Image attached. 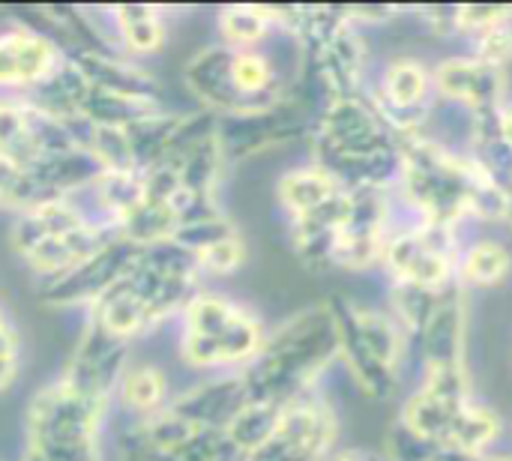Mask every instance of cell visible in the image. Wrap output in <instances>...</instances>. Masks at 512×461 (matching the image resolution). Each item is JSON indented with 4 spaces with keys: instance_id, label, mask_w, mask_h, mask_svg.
Returning a JSON list of instances; mask_svg holds the SVG:
<instances>
[{
    "instance_id": "17",
    "label": "cell",
    "mask_w": 512,
    "mask_h": 461,
    "mask_svg": "<svg viewBox=\"0 0 512 461\" xmlns=\"http://www.w3.org/2000/svg\"><path fill=\"white\" fill-rule=\"evenodd\" d=\"M135 255H138V246L120 237H111L84 264L42 285V303L51 309H93L120 282V276L129 270Z\"/></svg>"
},
{
    "instance_id": "18",
    "label": "cell",
    "mask_w": 512,
    "mask_h": 461,
    "mask_svg": "<svg viewBox=\"0 0 512 461\" xmlns=\"http://www.w3.org/2000/svg\"><path fill=\"white\" fill-rule=\"evenodd\" d=\"M63 63V51L24 18L0 30V96H33Z\"/></svg>"
},
{
    "instance_id": "36",
    "label": "cell",
    "mask_w": 512,
    "mask_h": 461,
    "mask_svg": "<svg viewBox=\"0 0 512 461\" xmlns=\"http://www.w3.org/2000/svg\"><path fill=\"white\" fill-rule=\"evenodd\" d=\"M480 461H512V456H492V453H489V456H483Z\"/></svg>"
},
{
    "instance_id": "4",
    "label": "cell",
    "mask_w": 512,
    "mask_h": 461,
    "mask_svg": "<svg viewBox=\"0 0 512 461\" xmlns=\"http://www.w3.org/2000/svg\"><path fill=\"white\" fill-rule=\"evenodd\" d=\"M336 360L339 336L330 303L309 306L267 333L255 360L240 372L246 402L279 411L318 390V381Z\"/></svg>"
},
{
    "instance_id": "34",
    "label": "cell",
    "mask_w": 512,
    "mask_h": 461,
    "mask_svg": "<svg viewBox=\"0 0 512 461\" xmlns=\"http://www.w3.org/2000/svg\"><path fill=\"white\" fill-rule=\"evenodd\" d=\"M324 461H387V456H378L369 450H333Z\"/></svg>"
},
{
    "instance_id": "6",
    "label": "cell",
    "mask_w": 512,
    "mask_h": 461,
    "mask_svg": "<svg viewBox=\"0 0 512 461\" xmlns=\"http://www.w3.org/2000/svg\"><path fill=\"white\" fill-rule=\"evenodd\" d=\"M183 78L201 111L213 117H240L288 99V78L264 48L234 51L210 42L189 57Z\"/></svg>"
},
{
    "instance_id": "14",
    "label": "cell",
    "mask_w": 512,
    "mask_h": 461,
    "mask_svg": "<svg viewBox=\"0 0 512 461\" xmlns=\"http://www.w3.org/2000/svg\"><path fill=\"white\" fill-rule=\"evenodd\" d=\"M474 399L468 366H423L417 390L405 399L399 426L426 444L444 447L456 414Z\"/></svg>"
},
{
    "instance_id": "27",
    "label": "cell",
    "mask_w": 512,
    "mask_h": 461,
    "mask_svg": "<svg viewBox=\"0 0 512 461\" xmlns=\"http://www.w3.org/2000/svg\"><path fill=\"white\" fill-rule=\"evenodd\" d=\"M345 186H339L321 165L306 162L297 168H288L279 183H276V201L285 213L288 222L324 207L327 201H333Z\"/></svg>"
},
{
    "instance_id": "31",
    "label": "cell",
    "mask_w": 512,
    "mask_h": 461,
    "mask_svg": "<svg viewBox=\"0 0 512 461\" xmlns=\"http://www.w3.org/2000/svg\"><path fill=\"white\" fill-rule=\"evenodd\" d=\"M471 45H474L477 60L498 66V69H507V63L512 60V21L483 30L480 36L471 39Z\"/></svg>"
},
{
    "instance_id": "10",
    "label": "cell",
    "mask_w": 512,
    "mask_h": 461,
    "mask_svg": "<svg viewBox=\"0 0 512 461\" xmlns=\"http://www.w3.org/2000/svg\"><path fill=\"white\" fill-rule=\"evenodd\" d=\"M459 237L453 228L408 219L390 225L381 249V261L393 276V285H411L426 291H441L456 282Z\"/></svg>"
},
{
    "instance_id": "25",
    "label": "cell",
    "mask_w": 512,
    "mask_h": 461,
    "mask_svg": "<svg viewBox=\"0 0 512 461\" xmlns=\"http://www.w3.org/2000/svg\"><path fill=\"white\" fill-rule=\"evenodd\" d=\"M102 21L111 48L129 60L156 54L168 39V15L159 6H111L102 9Z\"/></svg>"
},
{
    "instance_id": "29",
    "label": "cell",
    "mask_w": 512,
    "mask_h": 461,
    "mask_svg": "<svg viewBox=\"0 0 512 461\" xmlns=\"http://www.w3.org/2000/svg\"><path fill=\"white\" fill-rule=\"evenodd\" d=\"M512 273V252L501 240L480 237L459 249L456 261V285L471 288H495Z\"/></svg>"
},
{
    "instance_id": "32",
    "label": "cell",
    "mask_w": 512,
    "mask_h": 461,
    "mask_svg": "<svg viewBox=\"0 0 512 461\" xmlns=\"http://www.w3.org/2000/svg\"><path fill=\"white\" fill-rule=\"evenodd\" d=\"M512 21V6H459L453 12V27L462 30L465 36H480L489 27Z\"/></svg>"
},
{
    "instance_id": "13",
    "label": "cell",
    "mask_w": 512,
    "mask_h": 461,
    "mask_svg": "<svg viewBox=\"0 0 512 461\" xmlns=\"http://www.w3.org/2000/svg\"><path fill=\"white\" fill-rule=\"evenodd\" d=\"M120 461H240L225 432L183 423L168 408L132 423L120 441Z\"/></svg>"
},
{
    "instance_id": "12",
    "label": "cell",
    "mask_w": 512,
    "mask_h": 461,
    "mask_svg": "<svg viewBox=\"0 0 512 461\" xmlns=\"http://www.w3.org/2000/svg\"><path fill=\"white\" fill-rule=\"evenodd\" d=\"M336 438V411L318 390H312L279 408L267 435L240 461H324L336 450Z\"/></svg>"
},
{
    "instance_id": "24",
    "label": "cell",
    "mask_w": 512,
    "mask_h": 461,
    "mask_svg": "<svg viewBox=\"0 0 512 461\" xmlns=\"http://www.w3.org/2000/svg\"><path fill=\"white\" fill-rule=\"evenodd\" d=\"M243 405H246V393L240 384V372H234V375H207L198 384L174 393L168 411L189 426L228 432V426L234 423Z\"/></svg>"
},
{
    "instance_id": "30",
    "label": "cell",
    "mask_w": 512,
    "mask_h": 461,
    "mask_svg": "<svg viewBox=\"0 0 512 461\" xmlns=\"http://www.w3.org/2000/svg\"><path fill=\"white\" fill-rule=\"evenodd\" d=\"M498 438H501V417L489 405L471 399L456 414V423H453L450 438H447L444 447H453V450H459L465 456L483 459V456L492 453V447H495Z\"/></svg>"
},
{
    "instance_id": "1",
    "label": "cell",
    "mask_w": 512,
    "mask_h": 461,
    "mask_svg": "<svg viewBox=\"0 0 512 461\" xmlns=\"http://www.w3.org/2000/svg\"><path fill=\"white\" fill-rule=\"evenodd\" d=\"M411 219L459 231L465 219L501 222L512 216V192L477 156L450 150L432 138L408 135L393 186Z\"/></svg>"
},
{
    "instance_id": "8",
    "label": "cell",
    "mask_w": 512,
    "mask_h": 461,
    "mask_svg": "<svg viewBox=\"0 0 512 461\" xmlns=\"http://www.w3.org/2000/svg\"><path fill=\"white\" fill-rule=\"evenodd\" d=\"M114 234L90 216L81 198H63L27 213H18L9 228V243L21 264L42 285L66 276L99 252Z\"/></svg>"
},
{
    "instance_id": "20",
    "label": "cell",
    "mask_w": 512,
    "mask_h": 461,
    "mask_svg": "<svg viewBox=\"0 0 512 461\" xmlns=\"http://www.w3.org/2000/svg\"><path fill=\"white\" fill-rule=\"evenodd\" d=\"M129 348H132L129 342L117 339L114 333H108L99 321H93L87 315L63 375L72 378L87 393L108 399L114 405L117 381H120L123 369L129 366Z\"/></svg>"
},
{
    "instance_id": "22",
    "label": "cell",
    "mask_w": 512,
    "mask_h": 461,
    "mask_svg": "<svg viewBox=\"0 0 512 461\" xmlns=\"http://www.w3.org/2000/svg\"><path fill=\"white\" fill-rule=\"evenodd\" d=\"M420 345L423 366H465L468 342V291L462 285H447L438 291L432 312L414 333Z\"/></svg>"
},
{
    "instance_id": "37",
    "label": "cell",
    "mask_w": 512,
    "mask_h": 461,
    "mask_svg": "<svg viewBox=\"0 0 512 461\" xmlns=\"http://www.w3.org/2000/svg\"><path fill=\"white\" fill-rule=\"evenodd\" d=\"M3 324H9V315H6V309H3V303H0V327Z\"/></svg>"
},
{
    "instance_id": "33",
    "label": "cell",
    "mask_w": 512,
    "mask_h": 461,
    "mask_svg": "<svg viewBox=\"0 0 512 461\" xmlns=\"http://www.w3.org/2000/svg\"><path fill=\"white\" fill-rule=\"evenodd\" d=\"M21 372V339L15 324H3L0 327V396L18 381Z\"/></svg>"
},
{
    "instance_id": "28",
    "label": "cell",
    "mask_w": 512,
    "mask_h": 461,
    "mask_svg": "<svg viewBox=\"0 0 512 461\" xmlns=\"http://www.w3.org/2000/svg\"><path fill=\"white\" fill-rule=\"evenodd\" d=\"M219 42L234 51L264 48V42L282 33V9L267 6H225L216 15Z\"/></svg>"
},
{
    "instance_id": "16",
    "label": "cell",
    "mask_w": 512,
    "mask_h": 461,
    "mask_svg": "<svg viewBox=\"0 0 512 461\" xmlns=\"http://www.w3.org/2000/svg\"><path fill=\"white\" fill-rule=\"evenodd\" d=\"M393 225V189H348V210L336 234L333 264L342 270H369L381 261Z\"/></svg>"
},
{
    "instance_id": "19",
    "label": "cell",
    "mask_w": 512,
    "mask_h": 461,
    "mask_svg": "<svg viewBox=\"0 0 512 461\" xmlns=\"http://www.w3.org/2000/svg\"><path fill=\"white\" fill-rule=\"evenodd\" d=\"M369 96L405 138L420 135L435 96L432 69L414 57H396L381 69L378 84Z\"/></svg>"
},
{
    "instance_id": "26",
    "label": "cell",
    "mask_w": 512,
    "mask_h": 461,
    "mask_svg": "<svg viewBox=\"0 0 512 461\" xmlns=\"http://www.w3.org/2000/svg\"><path fill=\"white\" fill-rule=\"evenodd\" d=\"M171 378L156 363H129L117 381L114 405L132 417V423H144L159 417L171 405Z\"/></svg>"
},
{
    "instance_id": "5",
    "label": "cell",
    "mask_w": 512,
    "mask_h": 461,
    "mask_svg": "<svg viewBox=\"0 0 512 461\" xmlns=\"http://www.w3.org/2000/svg\"><path fill=\"white\" fill-rule=\"evenodd\" d=\"M111 408L108 399L87 393L60 372L24 408V450L18 461H105L102 432Z\"/></svg>"
},
{
    "instance_id": "15",
    "label": "cell",
    "mask_w": 512,
    "mask_h": 461,
    "mask_svg": "<svg viewBox=\"0 0 512 461\" xmlns=\"http://www.w3.org/2000/svg\"><path fill=\"white\" fill-rule=\"evenodd\" d=\"M81 147L75 129L30 96H0V156L36 165Z\"/></svg>"
},
{
    "instance_id": "11",
    "label": "cell",
    "mask_w": 512,
    "mask_h": 461,
    "mask_svg": "<svg viewBox=\"0 0 512 461\" xmlns=\"http://www.w3.org/2000/svg\"><path fill=\"white\" fill-rule=\"evenodd\" d=\"M99 174L102 168L84 147L66 150L36 165H18L0 156V207L18 216L51 201L81 198Z\"/></svg>"
},
{
    "instance_id": "35",
    "label": "cell",
    "mask_w": 512,
    "mask_h": 461,
    "mask_svg": "<svg viewBox=\"0 0 512 461\" xmlns=\"http://www.w3.org/2000/svg\"><path fill=\"white\" fill-rule=\"evenodd\" d=\"M432 461H480V459L465 456V453H459V450H453V447H438V450H435V456H432Z\"/></svg>"
},
{
    "instance_id": "23",
    "label": "cell",
    "mask_w": 512,
    "mask_h": 461,
    "mask_svg": "<svg viewBox=\"0 0 512 461\" xmlns=\"http://www.w3.org/2000/svg\"><path fill=\"white\" fill-rule=\"evenodd\" d=\"M174 243H180L198 264L201 279H216V276H231L234 270H240V264L246 261V243L243 234L237 231V225L225 216V210L195 219L189 225H183L174 237Z\"/></svg>"
},
{
    "instance_id": "2",
    "label": "cell",
    "mask_w": 512,
    "mask_h": 461,
    "mask_svg": "<svg viewBox=\"0 0 512 461\" xmlns=\"http://www.w3.org/2000/svg\"><path fill=\"white\" fill-rule=\"evenodd\" d=\"M309 147V162L321 165L339 186L393 189L402 168L405 135L363 90L321 105L309 126Z\"/></svg>"
},
{
    "instance_id": "7",
    "label": "cell",
    "mask_w": 512,
    "mask_h": 461,
    "mask_svg": "<svg viewBox=\"0 0 512 461\" xmlns=\"http://www.w3.org/2000/svg\"><path fill=\"white\" fill-rule=\"evenodd\" d=\"M174 324L180 360L207 375L243 372L267 336L261 318L246 303L213 288H201Z\"/></svg>"
},
{
    "instance_id": "21",
    "label": "cell",
    "mask_w": 512,
    "mask_h": 461,
    "mask_svg": "<svg viewBox=\"0 0 512 461\" xmlns=\"http://www.w3.org/2000/svg\"><path fill=\"white\" fill-rule=\"evenodd\" d=\"M435 96L465 105L471 114H489L507 102V72L477 60L474 54L447 57L432 69Z\"/></svg>"
},
{
    "instance_id": "9",
    "label": "cell",
    "mask_w": 512,
    "mask_h": 461,
    "mask_svg": "<svg viewBox=\"0 0 512 461\" xmlns=\"http://www.w3.org/2000/svg\"><path fill=\"white\" fill-rule=\"evenodd\" d=\"M339 336V360L357 387L372 399L393 396L408 348L405 330L384 309H366L348 300H330Z\"/></svg>"
},
{
    "instance_id": "3",
    "label": "cell",
    "mask_w": 512,
    "mask_h": 461,
    "mask_svg": "<svg viewBox=\"0 0 512 461\" xmlns=\"http://www.w3.org/2000/svg\"><path fill=\"white\" fill-rule=\"evenodd\" d=\"M204 288L195 258L180 243L138 249L120 282L87 315L123 342H135L171 321Z\"/></svg>"
}]
</instances>
